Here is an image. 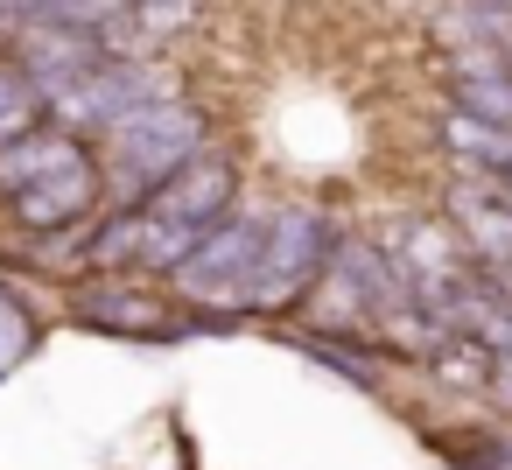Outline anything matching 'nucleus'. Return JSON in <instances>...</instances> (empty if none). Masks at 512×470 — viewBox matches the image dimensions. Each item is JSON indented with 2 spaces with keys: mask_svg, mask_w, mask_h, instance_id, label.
Returning <instances> with one entry per match:
<instances>
[{
  "mask_svg": "<svg viewBox=\"0 0 512 470\" xmlns=\"http://www.w3.org/2000/svg\"><path fill=\"white\" fill-rule=\"evenodd\" d=\"M127 15H134V29L162 50V43H176V36H190V29H197V0H134Z\"/></svg>",
  "mask_w": 512,
  "mask_h": 470,
  "instance_id": "obj_15",
  "label": "nucleus"
},
{
  "mask_svg": "<svg viewBox=\"0 0 512 470\" xmlns=\"http://www.w3.org/2000/svg\"><path fill=\"white\" fill-rule=\"evenodd\" d=\"M428 372H435V386H449V393H484L491 351H484L477 337H463V330H442V337L428 344Z\"/></svg>",
  "mask_w": 512,
  "mask_h": 470,
  "instance_id": "obj_10",
  "label": "nucleus"
},
{
  "mask_svg": "<svg viewBox=\"0 0 512 470\" xmlns=\"http://www.w3.org/2000/svg\"><path fill=\"white\" fill-rule=\"evenodd\" d=\"M0 204H8V218H15L22 239H36V232H64V225H85V218L106 211V204H99V162L57 169V176L29 183V190H15V197H0Z\"/></svg>",
  "mask_w": 512,
  "mask_h": 470,
  "instance_id": "obj_6",
  "label": "nucleus"
},
{
  "mask_svg": "<svg viewBox=\"0 0 512 470\" xmlns=\"http://www.w3.org/2000/svg\"><path fill=\"white\" fill-rule=\"evenodd\" d=\"M428 442H435V456L456 463V470H505V463H512V435H505V428H435Z\"/></svg>",
  "mask_w": 512,
  "mask_h": 470,
  "instance_id": "obj_11",
  "label": "nucleus"
},
{
  "mask_svg": "<svg viewBox=\"0 0 512 470\" xmlns=\"http://www.w3.org/2000/svg\"><path fill=\"white\" fill-rule=\"evenodd\" d=\"M50 120V99L15 71V57L0 50V148H8L15 134H29V127H43Z\"/></svg>",
  "mask_w": 512,
  "mask_h": 470,
  "instance_id": "obj_12",
  "label": "nucleus"
},
{
  "mask_svg": "<svg viewBox=\"0 0 512 470\" xmlns=\"http://www.w3.org/2000/svg\"><path fill=\"white\" fill-rule=\"evenodd\" d=\"M330 246H337V225H330L316 204H281V211H267L260 267H253V281H246L239 316H288V309H302V295H309V281L323 274Z\"/></svg>",
  "mask_w": 512,
  "mask_h": 470,
  "instance_id": "obj_2",
  "label": "nucleus"
},
{
  "mask_svg": "<svg viewBox=\"0 0 512 470\" xmlns=\"http://www.w3.org/2000/svg\"><path fill=\"white\" fill-rule=\"evenodd\" d=\"M127 8H134V0H127Z\"/></svg>",
  "mask_w": 512,
  "mask_h": 470,
  "instance_id": "obj_20",
  "label": "nucleus"
},
{
  "mask_svg": "<svg viewBox=\"0 0 512 470\" xmlns=\"http://www.w3.org/2000/svg\"><path fill=\"white\" fill-rule=\"evenodd\" d=\"M260 239H267V211H225V218L190 246V260L169 274V288H176L183 302H204V309L239 316L246 281H253V267H260Z\"/></svg>",
  "mask_w": 512,
  "mask_h": 470,
  "instance_id": "obj_3",
  "label": "nucleus"
},
{
  "mask_svg": "<svg viewBox=\"0 0 512 470\" xmlns=\"http://www.w3.org/2000/svg\"><path fill=\"white\" fill-rule=\"evenodd\" d=\"M141 211L162 218V225H176V232H211L225 211H239V162L225 148H197Z\"/></svg>",
  "mask_w": 512,
  "mask_h": 470,
  "instance_id": "obj_5",
  "label": "nucleus"
},
{
  "mask_svg": "<svg viewBox=\"0 0 512 470\" xmlns=\"http://www.w3.org/2000/svg\"><path fill=\"white\" fill-rule=\"evenodd\" d=\"M29 351H36V316H29V302L8 288V274H0V379H8Z\"/></svg>",
  "mask_w": 512,
  "mask_h": 470,
  "instance_id": "obj_14",
  "label": "nucleus"
},
{
  "mask_svg": "<svg viewBox=\"0 0 512 470\" xmlns=\"http://www.w3.org/2000/svg\"><path fill=\"white\" fill-rule=\"evenodd\" d=\"M71 316L92 323V330H113V337H141V344H162V337H183V330H211V323H232V316H169V302H155L148 288H134L127 274H85L71 281Z\"/></svg>",
  "mask_w": 512,
  "mask_h": 470,
  "instance_id": "obj_4",
  "label": "nucleus"
},
{
  "mask_svg": "<svg viewBox=\"0 0 512 470\" xmlns=\"http://www.w3.org/2000/svg\"><path fill=\"white\" fill-rule=\"evenodd\" d=\"M288 344L295 351H309L323 372H337V379H351L358 393H379V344H365V330H351V337H323V330H288Z\"/></svg>",
  "mask_w": 512,
  "mask_h": 470,
  "instance_id": "obj_9",
  "label": "nucleus"
},
{
  "mask_svg": "<svg viewBox=\"0 0 512 470\" xmlns=\"http://www.w3.org/2000/svg\"><path fill=\"white\" fill-rule=\"evenodd\" d=\"M0 36H8V15H0Z\"/></svg>",
  "mask_w": 512,
  "mask_h": 470,
  "instance_id": "obj_19",
  "label": "nucleus"
},
{
  "mask_svg": "<svg viewBox=\"0 0 512 470\" xmlns=\"http://www.w3.org/2000/svg\"><path fill=\"white\" fill-rule=\"evenodd\" d=\"M484 400H498V407L512 414V344H505V351H491V379H484Z\"/></svg>",
  "mask_w": 512,
  "mask_h": 470,
  "instance_id": "obj_16",
  "label": "nucleus"
},
{
  "mask_svg": "<svg viewBox=\"0 0 512 470\" xmlns=\"http://www.w3.org/2000/svg\"><path fill=\"white\" fill-rule=\"evenodd\" d=\"M435 141L456 155V169L463 176H498V183H512V127H491V120H470V113H442L435 120Z\"/></svg>",
  "mask_w": 512,
  "mask_h": 470,
  "instance_id": "obj_8",
  "label": "nucleus"
},
{
  "mask_svg": "<svg viewBox=\"0 0 512 470\" xmlns=\"http://www.w3.org/2000/svg\"><path fill=\"white\" fill-rule=\"evenodd\" d=\"M449 106L491 127H512V71H484V78H449Z\"/></svg>",
  "mask_w": 512,
  "mask_h": 470,
  "instance_id": "obj_13",
  "label": "nucleus"
},
{
  "mask_svg": "<svg viewBox=\"0 0 512 470\" xmlns=\"http://www.w3.org/2000/svg\"><path fill=\"white\" fill-rule=\"evenodd\" d=\"M414 8H428V15H435V8H442V0H414Z\"/></svg>",
  "mask_w": 512,
  "mask_h": 470,
  "instance_id": "obj_17",
  "label": "nucleus"
},
{
  "mask_svg": "<svg viewBox=\"0 0 512 470\" xmlns=\"http://www.w3.org/2000/svg\"><path fill=\"white\" fill-rule=\"evenodd\" d=\"M484 8H505V15H512V0H484Z\"/></svg>",
  "mask_w": 512,
  "mask_h": 470,
  "instance_id": "obj_18",
  "label": "nucleus"
},
{
  "mask_svg": "<svg viewBox=\"0 0 512 470\" xmlns=\"http://www.w3.org/2000/svg\"><path fill=\"white\" fill-rule=\"evenodd\" d=\"M197 148H211V120L190 99H162V106H134L113 127H99V204L106 211H141Z\"/></svg>",
  "mask_w": 512,
  "mask_h": 470,
  "instance_id": "obj_1",
  "label": "nucleus"
},
{
  "mask_svg": "<svg viewBox=\"0 0 512 470\" xmlns=\"http://www.w3.org/2000/svg\"><path fill=\"white\" fill-rule=\"evenodd\" d=\"M78 162H92V141L57 127V120H43V127H29V134H15L0 148V197H15V190H29V183H43L57 169H78Z\"/></svg>",
  "mask_w": 512,
  "mask_h": 470,
  "instance_id": "obj_7",
  "label": "nucleus"
}]
</instances>
